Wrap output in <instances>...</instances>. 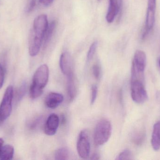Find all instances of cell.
I'll return each instance as SVG.
<instances>
[{
  "mask_svg": "<svg viewBox=\"0 0 160 160\" xmlns=\"http://www.w3.org/2000/svg\"><path fill=\"white\" fill-rule=\"evenodd\" d=\"M14 154V149L13 146L10 145H3L0 150V160H11L13 158Z\"/></svg>",
  "mask_w": 160,
  "mask_h": 160,
  "instance_id": "5bb4252c",
  "label": "cell"
},
{
  "mask_svg": "<svg viewBox=\"0 0 160 160\" xmlns=\"http://www.w3.org/2000/svg\"><path fill=\"white\" fill-rule=\"evenodd\" d=\"M91 93L90 101H91V104H93L96 101L97 96H98V86L96 85H93L91 86Z\"/></svg>",
  "mask_w": 160,
  "mask_h": 160,
  "instance_id": "44dd1931",
  "label": "cell"
},
{
  "mask_svg": "<svg viewBox=\"0 0 160 160\" xmlns=\"http://www.w3.org/2000/svg\"><path fill=\"white\" fill-rule=\"evenodd\" d=\"M98 41H94L89 48L88 52L87 55V59L88 61H90L91 59L93 58L96 50H97V48H98Z\"/></svg>",
  "mask_w": 160,
  "mask_h": 160,
  "instance_id": "d6986e66",
  "label": "cell"
},
{
  "mask_svg": "<svg viewBox=\"0 0 160 160\" xmlns=\"http://www.w3.org/2000/svg\"><path fill=\"white\" fill-rule=\"evenodd\" d=\"M13 97L14 88L13 86L9 85L7 88L0 104V125L10 116Z\"/></svg>",
  "mask_w": 160,
  "mask_h": 160,
  "instance_id": "5b68a950",
  "label": "cell"
},
{
  "mask_svg": "<svg viewBox=\"0 0 160 160\" xmlns=\"http://www.w3.org/2000/svg\"><path fill=\"white\" fill-rule=\"evenodd\" d=\"M49 76L48 66L43 65L37 70L33 77L32 82L30 88L31 98L35 99L43 94V89L48 84Z\"/></svg>",
  "mask_w": 160,
  "mask_h": 160,
  "instance_id": "7a4b0ae2",
  "label": "cell"
},
{
  "mask_svg": "<svg viewBox=\"0 0 160 160\" xmlns=\"http://www.w3.org/2000/svg\"><path fill=\"white\" fill-rule=\"evenodd\" d=\"M145 83L141 81L131 82V94L133 101L142 104L148 99V95L145 86Z\"/></svg>",
  "mask_w": 160,
  "mask_h": 160,
  "instance_id": "8992f818",
  "label": "cell"
},
{
  "mask_svg": "<svg viewBox=\"0 0 160 160\" xmlns=\"http://www.w3.org/2000/svg\"><path fill=\"white\" fill-rule=\"evenodd\" d=\"M60 66L62 72L67 77L73 74L72 58L68 52H65L61 54Z\"/></svg>",
  "mask_w": 160,
  "mask_h": 160,
  "instance_id": "30bf717a",
  "label": "cell"
},
{
  "mask_svg": "<svg viewBox=\"0 0 160 160\" xmlns=\"http://www.w3.org/2000/svg\"><path fill=\"white\" fill-rule=\"evenodd\" d=\"M111 123L106 119H102L96 125L94 133V142L97 147L106 143L112 134Z\"/></svg>",
  "mask_w": 160,
  "mask_h": 160,
  "instance_id": "277c9868",
  "label": "cell"
},
{
  "mask_svg": "<svg viewBox=\"0 0 160 160\" xmlns=\"http://www.w3.org/2000/svg\"><path fill=\"white\" fill-rule=\"evenodd\" d=\"M41 4L44 6L48 7L52 3L54 0H39Z\"/></svg>",
  "mask_w": 160,
  "mask_h": 160,
  "instance_id": "d4e9b609",
  "label": "cell"
},
{
  "mask_svg": "<svg viewBox=\"0 0 160 160\" xmlns=\"http://www.w3.org/2000/svg\"><path fill=\"white\" fill-rule=\"evenodd\" d=\"M92 72L96 80H99L101 75V68L98 64H95L92 67Z\"/></svg>",
  "mask_w": 160,
  "mask_h": 160,
  "instance_id": "7402d4cb",
  "label": "cell"
},
{
  "mask_svg": "<svg viewBox=\"0 0 160 160\" xmlns=\"http://www.w3.org/2000/svg\"><path fill=\"white\" fill-rule=\"evenodd\" d=\"M60 124V118L57 115L52 114L48 117L44 127L45 133L52 136L56 133Z\"/></svg>",
  "mask_w": 160,
  "mask_h": 160,
  "instance_id": "9c48e42d",
  "label": "cell"
},
{
  "mask_svg": "<svg viewBox=\"0 0 160 160\" xmlns=\"http://www.w3.org/2000/svg\"><path fill=\"white\" fill-rule=\"evenodd\" d=\"M146 137L145 130L140 129L133 133L132 137V141L134 144L140 146L144 142Z\"/></svg>",
  "mask_w": 160,
  "mask_h": 160,
  "instance_id": "e0dca14e",
  "label": "cell"
},
{
  "mask_svg": "<svg viewBox=\"0 0 160 160\" xmlns=\"http://www.w3.org/2000/svg\"><path fill=\"white\" fill-rule=\"evenodd\" d=\"M98 1H101V0H98Z\"/></svg>",
  "mask_w": 160,
  "mask_h": 160,
  "instance_id": "f546056e",
  "label": "cell"
},
{
  "mask_svg": "<svg viewBox=\"0 0 160 160\" xmlns=\"http://www.w3.org/2000/svg\"><path fill=\"white\" fill-rule=\"evenodd\" d=\"M36 4V0H29L27 7L26 8V11L27 13L31 12L32 11L34 8Z\"/></svg>",
  "mask_w": 160,
  "mask_h": 160,
  "instance_id": "cb8c5ba5",
  "label": "cell"
},
{
  "mask_svg": "<svg viewBox=\"0 0 160 160\" xmlns=\"http://www.w3.org/2000/svg\"><path fill=\"white\" fill-rule=\"evenodd\" d=\"M156 0H148L147 12L146 28L143 37L144 38L148 32L153 28L156 19Z\"/></svg>",
  "mask_w": 160,
  "mask_h": 160,
  "instance_id": "ba28073f",
  "label": "cell"
},
{
  "mask_svg": "<svg viewBox=\"0 0 160 160\" xmlns=\"http://www.w3.org/2000/svg\"><path fill=\"white\" fill-rule=\"evenodd\" d=\"M77 150L81 158H88L90 155V143L89 135L86 130L82 131L79 135L77 142Z\"/></svg>",
  "mask_w": 160,
  "mask_h": 160,
  "instance_id": "52a82bcc",
  "label": "cell"
},
{
  "mask_svg": "<svg viewBox=\"0 0 160 160\" xmlns=\"http://www.w3.org/2000/svg\"><path fill=\"white\" fill-rule=\"evenodd\" d=\"M57 23V21L56 20H53L50 23H48V28L46 30V33L44 35V39H43V44L44 47H46V46L48 44L50 40H51V39L52 37L54 30L56 28Z\"/></svg>",
  "mask_w": 160,
  "mask_h": 160,
  "instance_id": "9a60e30c",
  "label": "cell"
},
{
  "mask_svg": "<svg viewBox=\"0 0 160 160\" xmlns=\"http://www.w3.org/2000/svg\"><path fill=\"white\" fill-rule=\"evenodd\" d=\"M72 157L71 151L67 147H62L55 152V159L57 160H69Z\"/></svg>",
  "mask_w": 160,
  "mask_h": 160,
  "instance_id": "2e32d148",
  "label": "cell"
},
{
  "mask_svg": "<svg viewBox=\"0 0 160 160\" xmlns=\"http://www.w3.org/2000/svg\"><path fill=\"white\" fill-rule=\"evenodd\" d=\"M152 147L156 151L160 149V121L154 125L151 139Z\"/></svg>",
  "mask_w": 160,
  "mask_h": 160,
  "instance_id": "7c38bea8",
  "label": "cell"
},
{
  "mask_svg": "<svg viewBox=\"0 0 160 160\" xmlns=\"http://www.w3.org/2000/svg\"><path fill=\"white\" fill-rule=\"evenodd\" d=\"M146 54L142 50H137L134 54L131 69V81L145 83L144 71L146 65Z\"/></svg>",
  "mask_w": 160,
  "mask_h": 160,
  "instance_id": "3957f363",
  "label": "cell"
},
{
  "mask_svg": "<svg viewBox=\"0 0 160 160\" xmlns=\"http://www.w3.org/2000/svg\"><path fill=\"white\" fill-rule=\"evenodd\" d=\"M4 141L2 139L0 138V150H1V148L2 147L3 145Z\"/></svg>",
  "mask_w": 160,
  "mask_h": 160,
  "instance_id": "83f0119b",
  "label": "cell"
},
{
  "mask_svg": "<svg viewBox=\"0 0 160 160\" xmlns=\"http://www.w3.org/2000/svg\"><path fill=\"white\" fill-rule=\"evenodd\" d=\"M48 25V17L45 14L39 15L34 20L29 38V52L31 56H36L40 51Z\"/></svg>",
  "mask_w": 160,
  "mask_h": 160,
  "instance_id": "6da1fadb",
  "label": "cell"
},
{
  "mask_svg": "<svg viewBox=\"0 0 160 160\" xmlns=\"http://www.w3.org/2000/svg\"><path fill=\"white\" fill-rule=\"evenodd\" d=\"M159 65H160V61H159Z\"/></svg>",
  "mask_w": 160,
  "mask_h": 160,
  "instance_id": "f1b7e54d",
  "label": "cell"
},
{
  "mask_svg": "<svg viewBox=\"0 0 160 160\" xmlns=\"http://www.w3.org/2000/svg\"><path fill=\"white\" fill-rule=\"evenodd\" d=\"M132 154L129 150L126 149L120 153L117 158L118 160L132 159Z\"/></svg>",
  "mask_w": 160,
  "mask_h": 160,
  "instance_id": "ffe728a7",
  "label": "cell"
},
{
  "mask_svg": "<svg viewBox=\"0 0 160 160\" xmlns=\"http://www.w3.org/2000/svg\"><path fill=\"white\" fill-rule=\"evenodd\" d=\"M67 77V91L68 96L71 100L74 99L77 95V86L74 73Z\"/></svg>",
  "mask_w": 160,
  "mask_h": 160,
  "instance_id": "4fadbf2b",
  "label": "cell"
},
{
  "mask_svg": "<svg viewBox=\"0 0 160 160\" xmlns=\"http://www.w3.org/2000/svg\"><path fill=\"white\" fill-rule=\"evenodd\" d=\"M5 73V70L4 67L2 64L0 63V89L2 88L4 81Z\"/></svg>",
  "mask_w": 160,
  "mask_h": 160,
  "instance_id": "603a6c76",
  "label": "cell"
},
{
  "mask_svg": "<svg viewBox=\"0 0 160 160\" xmlns=\"http://www.w3.org/2000/svg\"><path fill=\"white\" fill-rule=\"evenodd\" d=\"M91 160H99L100 159L99 155L97 153H94L91 157Z\"/></svg>",
  "mask_w": 160,
  "mask_h": 160,
  "instance_id": "484cf974",
  "label": "cell"
},
{
  "mask_svg": "<svg viewBox=\"0 0 160 160\" xmlns=\"http://www.w3.org/2000/svg\"><path fill=\"white\" fill-rule=\"evenodd\" d=\"M109 1H112V2H114L116 4L118 5V6L121 7V5H122V0H109Z\"/></svg>",
  "mask_w": 160,
  "mask_h": 160,
  "instance_id": "4316f807",
  "label": "cell"
},
{
  "mask_svg": "<svg viewBox=\"0 0 160 160\" xmlns=\"http://www.w3.org/2000/svg\"><path fill=\"white\" fill-rule=\"evenodd\" d=\"M64 100L63 96L59 93H50L45 99V104L48 108L54 109L58 107Z\"/></svg>",
  "mask_w": 160,
  "mask_h": 160,
  "instance_id": "8fae6325",
  "label": "cell"
},
{
  "mask_svg": "<svg viewBox=\"0 0 160 160\" xmlns=\"http://www.w3.org/2000/svg\"><path fill=\"white\" fill-rule=\"evenodd\" d=\"M26 88H27L26 84L25 83H23L18 89L16 94V98L18 101H20L22 99V98L26 94Z\"/></svg>",
  "mask_w": 160,
  "mask_h": 160,
  "instance_id": "ac0fdd59",
  "label": "cell"
}]
</instances>
